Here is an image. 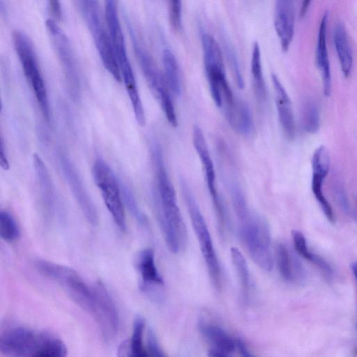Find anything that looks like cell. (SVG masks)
Returning <instances> with one entry per match:
<instances>
[{"mask_svg": "<svg viewBox=\"0 0 357 357\" xmlns=\"http://www.w3.org/2000/svg\"><path fill=\"white\" fill-rule=\"evenodd\" d=\"M311 188L312 193L324 213L326 219L331 224L335 223V218L333 208L323 192L324 180L329 170L321 168H313Z\"/></svg>", "mask_w": 357, "mask_h": 357, "instance_id": "obj_26", "label": "cell"}, {"mask_svg": "<svg viewBox=\"0 0 357 357\" xmlns=\"http://www.w3.org/2000/svg\"><path fill=\"white\" fill-rule=\"evenodd\" d=\"M302 125L308 133H315L319 128V113L317 105L312 101H306L302 109Z\"/></svg>", "mask_w": 357, "mask_h": 357, "instance_id": "obj_32", "label": "cell"}, {"mask_svg": "<svg viewBox=\"0 0 357 357\" xmlns=\"http://www.w3.org/2000/svg\"><path fill=\"white\" fill-rule=\"evenodd\" d=\"M77 1L104 67L116 82H120L122 78L119 66L109 34L102 23L98 1Z\"/></svg>", "mask_w": 357, "mask_h": 357, "instance_id": "obj_6", "label": "cell"}, {"mask_svg": "<svg viewBox=\"0 0 357 357\" xmlns=\"http://www.w3.org/2000/svg\"><path fill=\"white\" fill-rule=\"evenodd\" d=\"M351 270L353 273L354 278L357 282V263H352L351 264Z\"/></svg>", "mask_w": 357, "mask_h": 357, "instance_id": "obj_40", "label": "cell"}, {"mask_svg": "<svg viewBox=\"0 0 357 357\" xmlns=\"http://www.w3.org/2000/svg\"><path fill=\"white\" fill-rule=\"evenodd\" d=\"M0 353L14 357H64L67 348L59 337L51 333L13 326L1 333Z\"/></svg>", "mask_w": 357, "mask_h": 357, "instance_id": "obj_1", "label": "cell"}, {"mask_svg": "<svg viewBox=\"0 0 357 357\" xmlns=\"http://www.w3.org/2000/svg\"><path fill=\"white\" fill-rule=\"evenodd\" d=\"M145 328V319L141 315L135 317L132 336L127 342L128 356L144 357L149 356L143 344V335Z\"/></svg>", "mask_w": 357, "mask_h": 357, "instance_id": "obj_29", "label": "cell"}, {"mask_svg": "<svg viewBox=\"0 0 357 357\" xmlns=\"http://www.w3.org/2000/svg\"><path fill=\"white\" fill-rule=\"evenodd\" d=\"M170 20L174 29L179 30L181 26V0H169Z\"/></svg>", "mask_w": 357, "mask_h": 357, "instance_id": "obj_35", "label": "cell"}, {"mask_svg": "<svg viewBox=\"0 0 357 357\" xmlns=\"http://www.w3.org/2000/svg\"><path fill=\"white\" fill-rule=\"evenodd\" d=\"M13 42L25 78L35 95L43 116L49 121L50 112L47 91L32 42L29 36L20 30L13 31Z\"/></svg>", "mask_w": 357, "mask_h": 357, "instance_id": "obj_8", "label": "cell"}, {"mask_svg": "<svg viewBox=\"0 0 357 357\" xmlns=\"http://www.w3.org/2000/svg\"><path fill=\"white\" fill-rule=\"evenodd\" d=\"M146 344V351L149 356L151 355L157 357L165 356L155 331L151 328H149L147 331Z\"/></svg>", "mask_w": 357, "mask_h": 357, "instance_id": "obj_34", "label": "cell"}, {"mask_svg": "<svg viewBox=\"0 0 357 357\" xmlns=\"http://www.w3.org/2000/svg\"><path fill=\"white\" fill-rule=\"evenodd\" d=\"M120 187L123 204H125L136 221L140 225L146 227L148 225V219L139 208L132 192L127 185L123 183H120Z\"/></svg>", "mask_w": 357, "mask_h": 357, "instance_id": "obj_31", "label": "cell"}, {"mask_svg": "<svg viewBox=\"0 0 357 357\" xmlns=\"http://www.w3.org/2000/svg\"><path fill=\"white\" fill-rule=\"evenodd\" d=\"M105 13L112 47L119 66L121 78L129 96L135 118L145 117L142 102L128 57L124 36L118 14L117 0H105Z\"/></svg>", "mask_w": 357, "mask_h": 357, "instance_id": "obj_3", "label": "cell"}, {"mask_svg": "<svg viewBox=\"0 0 357 357\" xmlns=\"http://www.w3.org/2000/svg\"><path fill=\"white\" fill-rule=\"evenodd\" d=\"M356 327H357V325H356Z\"/></svg>", "mask_w": 357, "mask_h": 357, "instance_id": "obj_41", "label": "cell"}, {"mask_svg": "<svg viewBox=\"0 0 357 357\" xmlns=\"http://www.w3.org/2000/svg\"><path fill=\"white\" fill-rule=\"evenodd\" d=\"M238 220V233L252 260L264 271L273 268L271 233L266 220L258 213L250 211Z\"/></svg>", "mask_w": 357, "mask_h": 357, "instance_id": "obj_5", "label": "cell"}, {"mask_svg": "<svg viewBox=\"0 0 357 357\" xmlns=\"http://www.w3.org/2000/svg\"><path fill=\"white\" fill-rule=\"evenodd\" d=\"M96 304L93 318L97 323L105 340H112L119 328V316L116 304L107 287L101 281L93 285Z\"/></svg>", "mask_w": 357, "mask_h": 357, "instance_id": "obj_13", "label": "cell"}, {"mask_svg": "<svg viewBox=\"0 0 357 357\" xmlns=\"http://www.w3.org/2000/svg\"><path fill=\"white\" fill-rule=\"evenodd\" d=\"M291 236L296 252L301 257L315 265L327 280H331L333 277L331 266L324 259L310 250L306 238L303 233L298 230H293Z\"/></svg>", "mask_w": 357, "mask_h": 357, "instance_id": "obj_23", "label": "cell"}, {"mask_svg": "<svg viewBox=\"0 0 357 357\" xmlns=\"http://www.w3.org/2000/svg\"><path fill=\"white\" fill-rule=\"evenodd\" d=\"M294 0H275L274 26L284 52L289 50L294 34Z\"/></svg>", "mask_w": 357, "mask_h": 357, "instance_id": "obj_16", "label": "cell"}, {"mask_svg": "<svg viewBox=\"0 0 357 357\" xmlns=\"http://www.w3.org/2000/svg\"><path fill=\"white\" fill-rule=\"evenodd\" d=\"M159 192L158 218L168 249L178 253L188 240L187 229L176 201L174 185L167 174L164 160L154 163Z\"/></svg>", "mask_w": 357, "mask_h": 357, "instance_id": "obj_2", "label": "cell"}, {"mask_svg": "<svg viewBox=\"0 0 357 357\" xmlns=\"http://www.w3.org/2000/svg\"><path fill=\"white\" fill-rule=\"evenodd\" d=\"M36 269L44 277L58 284L71 299L92 317L96 309L94 287H89L73 268L45 259L34 261Z\"/></svg>", "mask_w": 357, "mask_h": 357, "instance_id": "obj_4", "label": "cell"}, {"mask_svg": "<svg viewBox=\"0 0 357 357\" xmlns=\"http://www.w3.org/2000/svg\"><path fill=\"white\" fill-rule=\"evenodd\" d=\"M59 160L68 185L83 215L88 222L96 226L99 222L97 210L76 168L65 154H60Z\"/></svg>", "mask_w": 357, "mask_h": 357, "instance_id": "obj_15", "label": "cell"}, {"mask_svg": "<svg viewBox=\"0 0 357 357\" xmlns=\"http://www.w3.org/2000/svg\"><path fill=\"white\" fill-rule=\"evenodd\" d=\"M199 331L206 340L213 346L212 348L220 351L226 357L231 356L236 350L235 339L221 327L206 321L199 324Z\"/></svg>", "mask_w": 357, "mask_h": 357, "instance_id": "obj_20", "label": "cell"}, {"mask_svg": "<svg viewBox=\"0 0 357 357\" xmlns=\"http://www.w3.org/2000/svg\"><path fill=\"white\" fill-rule=\"evenodd\" d=\"M162 58L164 68L163 75L166 84L171 93L178 96L181 93V86L176 59L168 48L164 49Z\"/></svg>", "mask_w": 357, "mask_h": 357, "instance_id": "obj_27", "label": "cell"}, {"mask_svg": "<svg viewBox=\"0 0 357 357\" xmlns=\"http://www.w3.org/2000/svg\"><path fill=\"white\" fill-rule=\"evenodd\" d=\"M92 175L102 199L113 220L121 231L126 230V222L120 183L108 164L97 158L92 167Z\"/></svg>", "mask_w": 357, "mask_h": 357, "instance_id": "obj_9", "label": "cell"}, {"mask_svg": "<svg viewBox=\"0 0 357 357\" xmlns=\"http://www.w3.org/2000/svg\"><path fill=\"white\" fill-rule=\"evenodd\" d=\"M275 259L279 273L284 280L292 282L298 280L301 267L282 243H278L275 247Z\"/></svg>", "mask_w": 357, "mask_h": 357, "instance_id": "obj_22", "label": "cell"}, {"mask_svg": "<svg viewBox=\"0 0 357 357\" xmlns=\"http://www.w3.org/2000/svg\"><path fill=\"white\" fill-rule=\"evenodd\" d=\"M328 17V15L326 13L321 20L315 51L316 63L322 80L323 93L326 97L331 93V73L326 40Z\"/></svg>", "mask_w": 357, "mask_h": 357, "instance_id": "obj_18", "label": "cell"}, {"mask_svg": "<svg viewBox=\"0 0 357 357\" xmlns=\"http://www.w3.org/2000/svg\"><path fill=\"white\" fill-rule=\"evenodd\" d=\"M192 142L204 169L206 184L215 210L219 231L224 232L226 225L225 208L216 188L215 172L208 144L202 130L198 126L193 127Z\"/></svg>", "mask_w": 357, "mask_h": 357, "instance_id": "obj_12", "label": "cell"}, {"mask_svg": "<svg viewBox=\"0 0 357 357\" xmlns=\"http://www.w3.org/2000/svg\"><path fill=\"white\" fill-rule=\"evenodd\" d=\"M47 31L61 64L70 93L74 98L79 93L77 68L69 39L63 29L52 19L45 22Z\"/></svg>", "mask_w": 357, "mask_h": 357, "instance_id": "obj_10", "label": "cell"}, {"mask_svg": "<svg viewBox=\"0 0 357 357\" xmlns=\"http://www.w3.org/2000/svg\"><path fill=\"white\" fill-rule=\"evenodd\" d=\"M136 266L140 275L142 291L155 302L162 301L164 280L156 267L154 252L151 248H145L139 252Z\"/></svg>", "mask_w": 357, "mask_h": 357, "instance_id": "obj_14", "label": "cell"}, {"mask_svg": "<svg viewBox=\"0 0 357 357\" xmlns=\"http://www.w3.org/2000/svg\"><path fill=\"white\" fill-rule=\"evenodd\" d=\"M250 71L256 98L259 102H264L266 100L267 91L262 70L260 47L257 42L252 47Z\"/></svg>", "mask_w": 357, "mask_h": 357, "instance_id": "obj_25", "label": "cell"}, {"mask_svg": "<svg viewBox=\"0 0 357 357\" xmlns=\"http://www.w3.org/2000/svg\"><path fill=\"white\" fill-rule=\"evenodd\" d=\"M224 109L227 121L234 131L245 136L252 132V118L245 102L235 98L233 102L224 106Z\"/></svg>", "mask_w": 357, "mask_h": 357, "instance_id": "obj_19", "label": "cell"}, {"mask_svg": "<svg viewBox=\"0 0 357 357\" xmlns=\"http://www.w3.org/2000/svg\"><path fill=\"white\" fill-rule=\"evenodd\" d=\"M279 121L286 137L291 140L295 136V120L290 98L278 76H271Z\"/></svg>", "mask_w": 357, "mask_h": 357, "instance_id": "obj_17", "label": "cell"}, {"mask_svg": "<svg viewBox=\"0 0 357 357\" xmlns=\"http://www.w3.org/2000/svg\"><path fill=\"white\" fill-rule=\"evenodd\" d=\"M48 3L52 15L60 20L62 15L61 0H48Z\"/></svg>", "mask_w": 357, "mask_h": 357, "instance_id": "obj_37", "label": "cell"}, {"mask_svg": "<svg viewBox=\"0 0 357 357\" xmlns=\"http://www.w3.org/2000/svg\"><path fill=\"white\" fill-rule=\"evenodd\" d=\"M180 183L211 282L213 287L219 290L222 284L221 268L211 234L197 202L185 180L181 178Z\"/></svg>", "mask_w": 357, "mask_h": 357, "instance_id": "obj_7", "label": "cell"}, {"mask_svg": "<svg viewBox=\"0 0 357 357\" xmlns=\"http://www.w3.org/2000/svg\"><path fill=\"white\" fill-rule=\"evenodd\" d=\"M0 234L6 242H13L20 236L19 226L14 217L6 211L0 212Z\"/></svg>", "mask_w": 357, "mask_h": 357, "instance_id": "obj_30", "label": "cell"}, {"mask_svg": "<svg viewBox=\"0 0 357 357\" xmlns=\"http://www.w3.org/2000/svg\"><path fill=\"white\" fill-rule=\"evenodd\" d=\"M337 199H338L339 204H340V206L343 208V210L346 212H349V205L348 201L347 199V197H345L343 192L340 191L338 192Z\"/></svg>", "mask_w": 357, "mask_h": 357, "instance_id": "obj_39", "label": "cell"}, {"mask_svg": "<svg viewBox=\"0 0 357 357\" xmlns=\"http://www.w3.org/2000/svg\"><path fill=\"white\" fill-rule=\"evenodd\" d=\"M235 344H236V349L240 353V354L243 357H252L253 354H252L250 349L248 348V346L245 341L240 337L235 338Z\"/></svg>", "mask_w": 357, "mask_h": 357, "instance_id": "obj_36", "label": "cell"}, {"mask_svg": "<svg viewBox=\"0 0 357 357\" xmlns=\"http://www.w3.org/2000/svg\"><path fill=\"white\" fill-rule=\"evenodd\" d=\"M0 164L3 169L7 170L9 169V162L6 153L5 146L2 137H1L0 144Z\"/></svg>", "mask_w": 357, "mask_h": 357, "instance_id": "obj_38", "label": "cell"}, {"mask_svg": "<svg viewBox=\"0 0 357 357\" xmlns=\"http://www.w3.org/2000/svg\"><path fill=\"white\" fill-rule=\"evenodd\" d=\"M230 255L238 278L242 296L245 300H247L250 288V273L247 261L241 252L235 247L230 249Z\"/></svg>", "mask_w": 357, "mask_h": 357, "instance_id": "obj_28", "label": "cell"}, {"mask_svg": "<svg viewBox=\"0 0 357 357\" xmlns=\"http://www.w3.org/2000/svg\"><path fill=\"white\" fill-rule=\"evenodd\" d=\"M223 45L228 61L232 68L236 84L240 89H243L245 84L235 50L225 38H224Z\"/></svg>", "mask_w": 357, "mask_h": 357, "instance_id": "obj_33", "label": "cell"}, {"mask_svg": "<svg viewBox=\"0 0 357 357\" xmlns=\"http://www.w3.org/2000/svg\"><path fill=\"white\" fill-rule=\"evenodd\" d=\"M33 164L43 203L50 213L54 209V192L51 178L45 164L36 153L33 155Z\"/></svg>", "mask_w": 357, "mask_h": 357, "instance_id": "obj_24", "label": "cell"}, {"mask_svg": "<svg viewBox=\"0 0 357 357\" xmlns=\"http://www.w3.org/2000/svg\"><path fill=\"white\" fill-rule=\"evenodd\" d=\"M333 43L342 72L345 77L350 75L353 67V54L344 24H336L333 29Z\"/></svg>", "mask_w": 357, "mask_h": 357, "instance_id": "obj_21", "label": "cell"}, {"mask_svg": "<svg viewBox=\"0 0 357 357\" xmlns=\"http://www.w3.org/2000/svg\"><path fill=\"white\" fill-rule=\"evenodd\" d=\"M133 49L142 73L152 93L159 101L161 107L172 102L164 75L158 68L152 56L139 42L132 26H129Z\"/></svg>", "mask_w": 357, "mask_h": 357, "instance_id": "obj_11", "label": "cell"}]
</instances>
